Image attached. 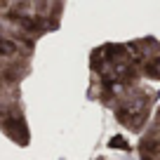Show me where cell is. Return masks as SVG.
<instances>
[]
</instances>
